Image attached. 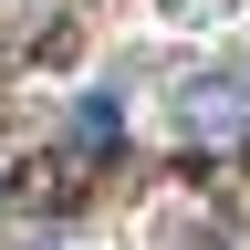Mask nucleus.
I'll use <instances>...</instances> for the list:
<instances>
[{
	"mask_svg": "<svg viewBox=\"0 0 250 250\" xmlns=\"http://www.w3.org/2000/svg\"><path fill=\"white\" fill-rule=\"evenodd\" d=\"M125 136V115H115V94H83V146H115Z\"/></svg>",
	"mask_w": 250,
	"mask_h": 250,
	"instance_id": "1",
	"label": "nucleus"
}]
</instances>
